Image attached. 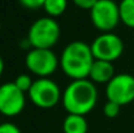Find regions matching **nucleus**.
<instances>
[{
    "label": "nucleus",
    "instance_id": "nucleus-5",
    "mask_svg": "<svg viewBox=\"0 0 134 133\" xmlns=\"http://www.w3.org/2000/svg\"><path fill=\"white\" fill-rule=\"evenodd\" d=\"M92 25L102 33H112V30L121 22L119 4L113 0H98L90 10Z\"/></svg>",
    "mask_w": 134,
    "mask_h": 133
},
{
    "label": "nucleus",
    "instance_id": "nucleus-8",
    "mask_svg": "<svg viewBox=\"0 0 134 133\" xmlns=\"http://www.w3.org/2000/svg\"><path fill=\"white\" fill-rule=\"evenodd\" d=\"M107 100L115 102L119 106H126L134 100V76L128 73L116 75L105 88Z\"/></svg>",
    "mask_w": 134,
    "mask_h": 133
},
{
    "label": "nucleus",
    "instance_id": "nucleus-2",
    "mask_svg": "<svg viewBox=\"0 0 134 133\" xmlns=\"http://www.w3.org/2000/svg\"><path fill=\"white\" fill-rule=\"evenodd\" d=\"M61 102L68 114L86 116L98 102L96 85L89 78L74 80L64 90Z\"/></svg>",
    "mask_w": 134,
    "mask_h": 133
},
{
    "label": "nucleus",
    "instance_id": "nucleus-10",
    "mask_svg": "<svg viewBox=\"0 0 134 133\" xmlns=\"http://www.w3.org/2000/svg\"><path fill=\"white\" fill-rule=\"evenodd\" d=\"M115 67L109 61L95 60L91 65L89 80L96 84H108L115 77Z\"/></svg>",
    "mask_w": 134,
    "mask_h": 133
},
{
    "label": "nucleus",
    "instance_id": "nucleus-16",
    "mask_svg": "<svg viewBox=\"0 0 134 133\" xmlns=\"http://www.w3.org/2000/svg\"><path fill=\"white\" fill-rule=\"evenodd\" d=\"M20 4L27 9H38V8H43L46 0H18Z\"/></svg>",
    "mask_w": 134,
    "mask_h": 133
},
{
    "label": "nucleus",
    "instance_id": "nucleus-3",
    "mask_svg": "<svg viewBox=\"0 0 134 133\" xmlns=\"http://www.w3.org/2000/svg\"><path fill=\"white\" fill-rule=\"evenodd\" d=\"M60 26L57 21L52 17H41L34 21L29 29L27 39L31 48H44L51 50L59 42Z\"/></svg>",
    "mask_w": 134,
    "mask_h": 133
},
{
    "label": "nucleus",
    "instance_id": "nucleus-1",
    "mask_svg": "<svg viewBox=\"0 0 134 133\" xmlns=\"http://www.w3.org/2000/svg\"><path fill=\"white\" fill-rule=\"evenodd\" d=\"M95 57L90 44L74 41L68 44L60 55V68L65 76L74 80L89 78L90 69Z\"/></svg>",
    "mask_w": 134,
    "mask_h": 133
},
{
    "label": "nucleus",
    "instance_id": "nucleus-17",
    "mask_svg": "<svg viewBox=\"0 0 134 133\" xmlns=\"http://www.w3.org/2000/svg\"><path fill=\"white\" fill-rule=\"evenodd\" d=\"M73 3L81 9L91 10L94 8V5L98 3V0H73Z\"/></svg>",
    "mask_w": 134,
    "mask_h": 133
},
{
    "label": "nucleus",
    "instance_id": "nucleus-12",
    "mask_svg": "<svg viewBox=\"0 0 134 133\" xmlns=\"http://www.w3.org/2000/svg\"><path fill=\"white\" fill-rule=\"evenodd\" d=\"M121 22L134 29V0H121L119 4Z\"/></svg>",
    "mask_w": 134,
    "mask_h": 133
},
{
    "label": "nucleus",
    "instance_id": "nucleus-7",
    "mask_svg": "<svg viewBox=\"0 0 134 133\" xmlns=\"http://www.w3.org/2000/svg\"><path fill=\"white\" fill-rule=\"evenodd\" d=\"M95 60L115 61L124 52V42L115 33H102L90 44Z\"/></svg>",
    "mask_w": 134,
    "mask_h": 133
},
{
    "label": "nucleus",
    "instance_id": "nucleus-19",
    "mask_svg": "<svg viewBox=\"0 0 134 133\" xmlns=\"http://www.w3.org/2000/svg\"><path fill=\"white\" fill-rule=\"evenodd\" d=\"M4 72V60H3V56L0 55V76L3 75Z\"/></svg>",
    "mask_w": 134,
    "mask_h": 133
},
{
    "label": "nucleus",
    "instance_id": "nucleus-11",
    "mask_svg": "<svg viewBox=\"0 0 134 133\" xmlns=\"http://www.w3.org/2000/svg\"><path fill=\"white\" fill-rule=\"evenodd\" d=\"M64 133H87L89 124L85 116L68 114L63 121Z\"/></svg>",
    "mask_w": 134,
    "mask_h": 133
},
{
    "label": "nucleus",
    "instance_id": "nucleus-18",
    "mask_svg": "<svg viewBox=\"0 0 134 133\" xmlns=\"http://www.w3.org/2000/svg\"><path fill=\"white\" fill-rule=\"evenodd\" d=\"M0 133H21V131L13 123H3L0 124Z\"/></svg>",
    "mask_w": 134,
    "mask_h": 133
},
{
    "label": "nucleus",
    "instance_id": "nucleus-6",
    "mask_svg": "<svg viewBox=\"0 0 134 133\" xmlns=\"http://www.w3.org/2000/svg\"><path fill=\"white\" fill-rule=\"evenodd\" d=\"M27 94L37 107L44 110L55 107L63 99V93L59 85L49 77L35 80Z\"/></svg>",
    "mask_w": 134,
    "mask_h": 133
},
{
    "label": "nucleus",
    "instance_id": "nucleus-13",
    "mask_svg": "<svg viewBox=\"0 0 134 133\" xmlns=\"http://www.w3.org/2000/svg\"><path fill=\"white\" fill-rule=\"evenodd\" d=\"M66 7H68V0H46L43 5L48 17L52 18L61 16L65 12Z\"/></svg>",
    "mask_w": 134,
    "mask_h": 133
},
{
    "label": "nucleus",
    "instance_id": "nucleus-4",
    "mask_svg": "<svg viewBox=\"0 0 134 133\" xmlns=\"http://www.w3.org/2000/svg\"><path fill=\"white\" fill-rule=\"evenodd\" d=\"M26 68L39 78H47L60 67V57L52 51L44 48H31L25 57Z\"/></svg>",
    "mask_w": 134,
    "mask_h": 133
},
{
    "label": "nucleus",
    "instance_id": "nucleus-14",
    "mask_svg": "<svg viewBox=\"0 0 134 133\" xmlns=\"http://www.w3.org/2000/svg\"><path fill=\"white\" fill-rule=\"evenodd\" d=\"M13 82H14V85H16L17 88L20 89L21 91H24V93H29V90L31 89L33 84H34L33 78H31L29 75H26V73L18 75Z\"/></svg>",
    "mask_w": 134,
    "mask_h": 133
},
{
    "label": "nucleus",
    "instance_id": "nucleus-15",
    "mask_svg": "<svg viewBox=\"0 0 134 133\" xmlns=\"http://www.w3.org/2000/svg\"><path fill=\"white\" fill-rule=\"evenodd\" d=\"M120 108L121 106H119L117 103L115 102H111V100H107L103 106V114L105 118L108 119H113V118H117L119 114H120Z\"/></svg>",
    "mask_w": 134,
    "mask_h": 133
},
{
    "label": "nucleus",
    "instance_id": "nucleus-9",
    "mask_svg": "<svg viewBox=\"0 0 134 133\" xmlns=\"http://www.w3.org/2000/svg\"><path fill=\"white\" fill-rule=\"evenodd\" d=\"M26 104L25 93L14 85V82H5L0 85V114L8 118L20 115Z\"/></svg>",
    "mask_w": 134,
    "mask_h": 133
}]
</instances>
